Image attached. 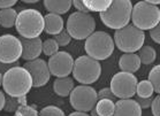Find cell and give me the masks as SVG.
<instances>
[{"mask_svg": "<svg viewBox=\"0 0 160 116\" xmlns=\"http://www.w3.org/2000/svg\"><path fill=\"white\" fill-rule=\"evenodd\" d=\"M22 44L18 37L6 33L0 36V62L13 65L21 59Z\"/></svg>", "mask_w": 160, "mask_h": 116, "instance_id": "11", "label": "cell"}, {"mask_svg": "<svg viewBox=\"0 0 160 116\" xmlns=\"http://www.w3.org/2000/svg\"><path fill=\"white\" fill-rule=\"evenodd\" d=\"M141 60L136 53H123L119 59V68L124 73H136L141 68Z\"/></svg>", "mask_w": 160, "mask_h": 116, "instance_id": "17", "label": "cell"}, {"mask_svg": "<svg viewBox=\"0 0 160 116\" xmlns=\"http://www.w3.org/2000/svg\"><path fill=\"white\" fill-rule=\"evenodd\" d=\"M2 77H4V74L0 73V86L2 85Z\"/></svg>", "mask_w": 160, "mask_h": 116, "instance_id": "42", "label": "cell"}, {"mask_svg": "<svg viewBox=\"0 0 160 116\" xmlns=\"http://www.w3.org/2000/svg\"><path fill=\"white\" fill-rule=\"evenodd\" d=\"M65 22L60 15L48 13L44 16V31L50 36H57L63 30Z\"/></svg>", "mask_w": 160, "mask_h": 116, "instance_id": "16", "label": "cell"}, {"mask_svg": "<svg viewBox=\"0 0 160 116\" xmlns=\"http://www.w3.org/2000/svg\"><path fill=\"white\" fill-rule=\"evenodd\" d=\"M72 74L74 80H76L81 85H90L99 80L102 75V65L95 59L82 55L74 61Z\"/></svg>", "mask_w": 160, "mask_h": 116, "instance_id": "7", "label": "cell"}, {"mask_svg": "<svg viewBox=\"0 0 160 116\" xmlns=\"http://www.w3.org/2000/svg\"><path fill=\"white\" fill-rule=\"evenodd\" d=\"M97 97H98V100H102V99H108V100H112V101L117 100V97L113 94L112 90L109 87H104L102 90H99L97 92Z\"/></svg>", "mask_w": 160, "mask_h": 116, "instance_id": "31", "label": "cell"}, {"mask_svg": "<svg viewBox=\"0 0 160 116\" xmlns=\"http://www.w3.org/2000/svg\"><path fill=\"white\" fill-rule=\"evenodd\" d=\"M5 94L18 98L24 97L32 89V78L22 65H15L8 69L2 77V85Z\"/></svg>", "mask_w": 160, "mask_h": 116, "instance_id": "1", "label": "cell"}, {"mask_svg": "<svg viewBox=\"0 0 160 116\" xmlns=\"http://www.w3.org/2000/svg\"><path fill=\"white\" fill-rule=\"evenodd\" d=\"M113 116H142V109L134 99H119Z\"/></svg>", "mask_w": 160, "mask_h": 116, "instance_id": "15", "label": "cell"}, {"mask_svg": "<svg viewBox=\"0 0 160 116\" xmlns=\"http://www.w3.org/2000/svg\"><path fill=\"white\" fill-rule=\"evenodd\" d=\"M153 98H154V97H149V98H139V97H136L134 100L138 104V106L143 110V109H148V108L151 107V104H152V101H153Z\"/></svg>", "mask_w": 160, "mask_h": 116, "instance_id": "32", "label": "cell"}, {"mask_svg": "<svg viewBox=\"0 0 160 116\" xmlns=\"http://www.w3.org/2000/svg\"><path fill=\"white\" fill-rule=\"evenodd\" d=\"M74 61L75 60L70 53L66 51H59L48 59V65L50 73L57 78L68 77L73 71Z\"/></svg>", "mask_w": 160, "mask_h": 116, "instance_id": "12", "label": "cell"}, {"mask_svg": "<svg viewBox=\"0 0 160 116\" xmlns=\"http://www.w3.org/2000/svg\"><path fill=\"white\" fill-rule=\"evenodd\" d=\"M98 101L97 91L90 85H77L69 94V102L75 112L89 113Z\"/></svg>", "mask_w": 160, "mask_h": 116, "instance_id": "9", "label": "cell"}, {"mask_svg": "<svg viewBox=\"0 0 160 116\" xmlns=\"http://www.w3.org/2000/svg\"><path fill=\"white\" fill-rule=\"evenodd\" d=\"M23 68L28 70L32 78V87H42L50 82L51 73L48 69V62L44 59H36L32 61H27L23 65Z\"/></svg>", "mask_w": 160, "mask_h": 116, "instance_id": "13", "label": "cell"}, {"mask_svg": "<svg viewBox=\"0 0 160 116\" xmlns=\"http://www.w3.org/2000/svg\"><path fill=\"white\" fill-rule=\"evenodd\" d=\"M68 116H90L88 113H82V112H73L70 113Z\"/></svg>", "mask_w": 160, "mask_h": 116, "instance_id": "38", "label": "cell"}, {"mask_svg": "<svg viewBox=\"0 0 160 116\" xmlns=\"http://www.w3.org/2000/svg\"><path fill=\"white\" fill-rule=\"evenodd\" d=\"M83 1L89 13L97 12L99 14L107 11V8L112 4V0H83Z\"/></svg>", "mask_w": 160, "mask_h": 116, "instance_id": "23", "label": "cell"}, {"mask_svg": "<svg viewBox=\"0 0 160 116\" xmlns=\"http://www.w3.org/2000/svg\"><path fill=\"white\" fill-rule=\"evenodd\" d=\"M42 52L45 55H48V58L54 55L55 53L59 52V46L57 41L53 38H48L46 40L43 41V46H42Z\"/></svg>", "mask_w": 160, "mask_h": 116, "instance_id": "27", "label": "cell"}, {"mask_svg": "<svg viewBox=\"0 0 160 116\" xmlns=\"http://www.w3.org/2000/svg\"><path fill=\"white\" fill-rule=\"evenodd\" d=\"M18 4L16 0H0V11L1 9H7V8H13V6Z\"/></svg>", "mask_w": 160, "mask_h": 116, "instance_id": "36", "label": "cell"}, {"mask_svg": "<svg viewBox=\"0 0 160 116\" xmlns=\"http://www.w3.org/2000/svg\"><path fill=\"white\" fill-rule=\"evenodd\" d=\"M154 90L153 86L151 85L148 80H143L137 83L136 86V97L139 98H149V97H153Z\"/></svg>", "mask_w": 160, "mask_h": 116, "instance_id": "25", "label": "cell"}, {"mask_svg": "<svg viewBox=\"0 0 160 116\" xmlns=\"http://www.w3.org/2000/svg\"><path fill=\"white\" fill-rule=\"evenodd\" d=\"M72 5L76 8V12H80V13H89V11L87 9L85 5H84L83 0H75V1H72Z\"/></svg>", "mask_w": 160, "mask_h": 116, "instance_id": "35", "label": "cell"}, {"mask_svg": "<svg viewBox=\"0 0 160 116\" xmlns=\"http://www.w3.org/2000/svg\"><path fill=\"white\" fill-rule=\"evenodd\" d=\"M53 39L57 41V44H58L59 47H65V46H68V44L70 43V40H72V38H70L69 33L67 32V30L63 29L60 33H58L57 36H54V38Z\"/></svg>", "mask_w": 160, "mask_h": 116, "instance_id": "30", "label": "cell"}, {"mask_svg": "<svg viewBox=\"0 0 160 116\" xmlns=\"http://www.w3.org/2000/svg\"><path fill=\"white\" fill-rule=\"evenodd\" d=\"M39 116H40V115H39Z\"/></svg>", "mask_w": 160, "mask_h": 116, "instance_id": "43", "label": "cell"}, {"mask_svg": "<svg viewBox=\"0 0 160 116\" xmlns=\"http://www.w3.org/2000/svg\"><path fill=\"white\" fill-rule=\"evenodd\" d=\"M72 6L73 5H72L70 0H59V1H55V0H45L44 1V7H45V9L48 13L60 15V16L62 14L68 13L69 9L72 8Z\"/></svg>", "mask_w": 160, "mask_h": 116, "instance_id": "19", "label": "cell"}, {"mask_svg": "<svg viewBox=\"0 0 160 116\" xmlns=\"http://www.w3.org/2000/svg\"><path fill=\"white\" fill-rule=\"evenodd\" d=\"M18 39L22 44V55L21 58L24 61H32L39 58L43 46V40L40 37L32 38V39H27L23 37H18Z\"/></svg>", "mask_w": 160, "mask_h": 116, "instance_id": "14", "label": "cell"}, {"mask_svg": "<svg viewBox=\"0 0 160 116\" xmlns=\"http://www.w3.org/2000/svg\"><path fill=\"white\" fill-rule=\"evenodd\" d=\"M95 109L99 116H113L115 109V102L108 99L98 100L95 106Z\"/></svg>", "mask_w": 160, "mask_h": 116, "instance_id": "22", "label": "cell"}, {"mask_svg": "<svg viewBox=\"0 0 160 116\" xmlns=\"http://www.w3.org/2000/svg\"><path fill=\"white\" fill-rule=\"evenodd\" d=\"M15 28L20 37L27 39L38 38L44 31V15L33 8L22 9L18 13Z\"/></svg>", "mask_w": 160, "mask_h": 116, "instance_id": "2", "label": "cell"}, {"mask_svg": "<svg viewBox=\"0 0 160 116\" xmlns=\"http://www.w3.org/2000/svg\"><path fill=\"white\" fill-rule=\"evenodd\" d=\"M151 85L153 86L154 93L159 94L160 93V65H154L149 73V80Z\"/></svg>", "mask_w": 160, "mask_h": 116, "instance_id": "26", "label": "cell"}, {"mask_svg": "<svg viewBox=\"0 0 160 116\" xmlns=\"http://www.w3.org/2000/svg\"><path fill=\"white\" fill-rule=\"evenodd\" d=\"M149 5H152V6H158L160 5V0H145Z\"/></svg>", "mask_w": 160, "mask_h": 116, "instance_id": "39", "label": "cell"}, {"mask_svg": "<svg viewBox=\"0 0 160 116\" xmlns=\"http://www.w3.org/2000/svg\"><path fill=\"white\" fill-rule=\"evenodd\" d=\"M5 97H6V94H5L4 91L0 90V112L4 109V106H5Z\"/></svg>", "mask_w": 160, "mask_h": 116, "instance_id": "37", "label": "cell"}, {"mask_svg": "<svg viewBox=\"0 0 160 116\" xmlns=\"http://www.w3.org/2000/svg\"><path fill=\"white\" fill-rule=\"evenodd\" d=\"M66 30L70 38L84 40L96 31V20L90 13L74 12L67 20Z\"/></svg>", "mask_w": 160, "mask_h": 116, "instance_id": "8", "label": "cell"}, {"mask_svg": "<svg viewBox=\"0 0 160 116\" xmlns=\"http://www.w3.org/2000/svg\"><path fill=\"white\" fill-rule=\"evenodd\" d=\"M75 87V82L74 78L72 77H62V78H55L54 83H53V90H54L55 94L59 97H68L72 93V91Z\"/></svg>", "mask_w": 160, "mask_h": 116, "instance_id": "18", "label": "cell"}, {"mask_svg": "<svg viewBox=\"0 0 160 116\" xmlns=\"http://www.w3.org/2000/svg\"><path fill=\"white\" fill-rule=\"evenodd\" d=\"M90 116H99L98 114H97V112H96V109L93 108L92 110H90V114H89Z\"/></svg>", "mask_w": 160, "mask_h": 116, "instance_id": "41", "label": "cell"}, {"mask_svg": "<svg viewBox=\"0 0 160 116\" xmlns=\"http://www.w3.org/2000/svg\"><path fill=\"white\" fill-rule=\"evenodd\" d=\"M115 48L113 37L105 31H95L85 39L84 51L88 56L97 61H102L113 54Z\"/></svg>", "mask_w": 160, "mask_h": 116, "instance_id": "4", "label": "cell"}, {"mask_svg": "<svg viewBox=\"0 0 160 116\" xmlns=\"http://www.w3.org/2000/svg\"><path fill=\"white\" fill-rule=\"evenodd\" d=\"M151 112L153 116H160V95L157 94L153 98V101L151 104Z\"/></svg>", "mask_w": 160, "mask_h": 116, "instance_id": "33", "label": "cell"}, {"mask_svg": "<svg viewBox=\"0 0 160 116\" xmlns=\"http://www.w3.org/2000/svg\"><path fill=\"white\" fill-rule=\"evenodd\" d=\"M150 37L156 44H160V26L158 24L153 29L150 30Z\"/></svg>", "mask_w": 160, "mask_h": 116, "instance_id": "34", "label": "cell"}, {"mask_svg": "<svg viewBox=\"0 0 160 116\" xmlns=\"http://www.w3.org/2000/svg\"><path fill=\"white\" fill-rule=\"evenodd\" d=\"M114 45L123 53H136L144 45L145 33L132 24H128L114 32Z\"/></svg>", "mask_w": 160, "mask_h": 116, "instance_id": "5", "label": "cell"}, {"mask_svg": "<svg viewBox=\"0 0 160 116\" xmlns=\"http://www.w3.org/2000/svg\"><path fill=\"white\" fill-rule=\"evenodd\" d=\"M18 17V12L14 8H7V9H1L0 11V26L2 28H13L16 23Z\"/></svg>", "mask_w": 160, "mask_h": 116, "instance_id": "20", "label": "cell"}, {"mask_svg": "<svg viewBox=\"0 0 160 116\" xmlns=\"http://www.w3.org/2000/svg\"><path fill=\"white\" fill-rule=\"evenodd\" d=\"M27 95L24 97H18V98H14V97H11V95H7L5 97V106H4V110H6L7 113H14L18 107L24 105H28L27 104Z\"/></svg>", "mask_w": 160, "mask_h": 116, "instance_id": "24", "label": "cell"}, {"mask_svg": "<svg viewBox=\"0 0 160 116\" xmlns=\"http://www.w3.org/2000/svg\"><path fill=\"white\" fill-rule=\"evenodd\" d=\"M13 116H39V112L33 106L24 105L18 107L14 112Z\"/></svg>", "mask_w": 160, "mask_h": 116, "instance_id": "28", "label": "cell"}, {"mask_svg": "<svg viewBox=\"0 0 160 116\" xmlns=\"http://www.w3.org/2000/svg\"><path fill=\"white\" fill-rule=\"evenodd\" d=\"M137 83L138 80L134 74L119 71L112 77L109 89L117 99H132L136 94Z\"/></svg>", "mask_w": 160, "mask_h": 116, "instance_id": "10", "label": "cell"}, {"mask_svg": "<svg viewBox=\"0 0 160 116\" xmlns=\"http://www.w3.org/2000/svg\"><path fill=\"white\" fill-rule=\"evenodd\" d=\"M39 115L40 116H66V114L58 106L50 105L44 107L43 109H40Z\"/></svg>", "mask_w": 160, "mask_h": 116, "instance_id": "29", "label": "cell"}, {"mask_svg": "<svg viewBox=\"0 0 160 116\" xmlns=\"http://www.w3.org/2000/svg\"><path fill=\"white\" fill-rule=\"evenodd\" d=\"M22 2H23V4H30V5H32V4H37V2H38V0H23Z\"/></svg>", "mask_w": 160, "mask_h": 116, "instance_id": "40", "label": "cell"}, {"mask_svg": "<svg viewBox=\"0 0 160 116\" xmlns=\"http://www.w3.org/2000/svg\"><path fill=\"white\" fill-rule=\"evenodd\" d=\"M137 55H138L142 65H151L156 61L157 51L156 48L150 46V45H143L142 47L138 50Z\"/></svg>", "mask_w": 160, "mask_h": 116, "instance_id": "21", "label": "cell"}, {"mask_svg": "<svg viewBox=\"0 0 160 116\" xmlns=\"http://www.w3.org/2000/svg\"><path fill=\"white\" fill-rule=\"evenodd\" d=\"M130 21H132V26L142 31L153 29L160 23L159 7L149 5L145 0L138 1L132 6Z\"/></svg>", "mask_w": 160, "mask_h": 116, "instance_id": "6", "label": "cell"}, {"mask_svg": "<svg viewBox=\"0 0 160 116\" xmlns=\"http://www.w3.org/2000/svg\"><path fill=\"white\" fill-rule=\"evenodd\" d=\"M131 9L132 4L130 0H114L107 11L99 14V17L107 28L119 30L129 24Z\"/></svg>", "mask_w": 160, "mask_h": 116, "instance_id": "3", "label": "cell"}]
</instances>
